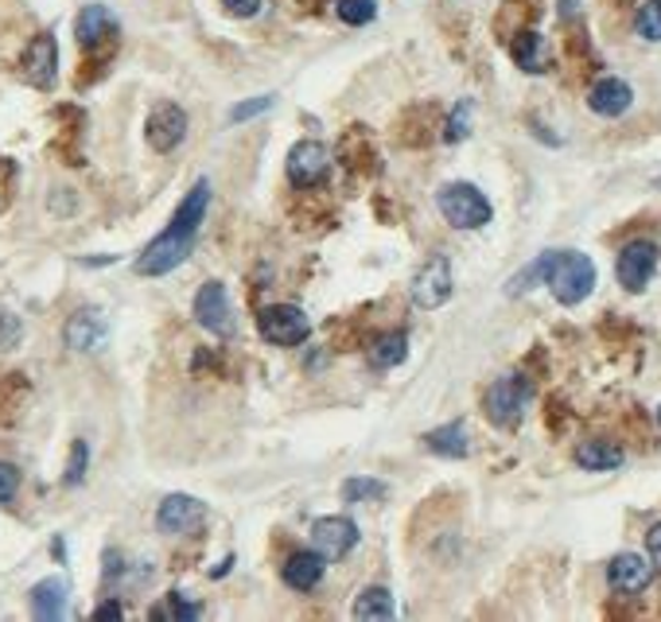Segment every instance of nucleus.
I'll return each instance as SVG.
<instances>
[{
  "label": "nucleus",
  "mask_w": 661,
  "mask_h": 622,
  "mask_svg": "<svg viewBox=\"0 0 661 622\" xmlns=\"http://www.w3.org/2000/svg\"><path fill=\"white\" fill-rule=\"evenodd\" d=\"M541 261H545V284H548V292L557 296V304L576 307L592 296L595 265L588 254H576V249H553V254H541Z\"/></svg>",
  "instance_id": "f257e3e1"
},
{
  "label": "nucleus",
  "mask_w": 661,
  "mask_h": 622,
  "mask_svg": "<svg viewBox=\"0 0 661 622\" xmlns=\"http://www.w3.org/2000/svg\"><path fill=\"white\" fill-rule=\"evenodd\" d=\"M436 207L444 214V222H452L455 230H479L490 222L495 207L475 184H444L436 195Z\"/></svg>",
  "instance_id": "f03ea898"
},
{
  "label": "nucleus",
  "mask_w": 661,
  "mask_h": 622,
  "mask_svg": "<svg viewBox=\"0 0 661 622\" xmlns=\"http://www.w3.org/2000/svg\"><path fill=\"white\" fill-rule=\"evenodd\" d=\"M530 394H533V386H530V377L525 374H506V377H498L495 386L487 389V416H490V424L495 429H518L522 424V416H525V404H530Z\"/></svg>",
  "instance_id": "7ed1b4c3"
},
{
  "label": "nucleus",
  "mask_w": 661,
  "mask_h": 622,
  "mask_svg": "<svg viewBox=\"0 0 661 622\" xmlns=\"http://www.w3.org/2000/svg\"><path fill=\"white\" fill-rule=\"evenodd\" d=\"M455 292V277H452V261H448L444 254L428 257L425 265L417 269V277H413V304L425 307V312H436V307H444L448 300H452Z\"/></svg>",
  "instance_id": "20e7f679"
},
{
  "label": "nucleus",
  "mask_w": 661,
  "mask_h": 622,
  "mask_svg": "<svg viewBox=\"0 0 661 622\" xmlns=\"http://www.w3.org/2000/svg\"><path fill=\"white\" fill-rule=\"evenodd\" d=\"M257 327H262V339L272 342V347H300V342L312 335V324H308L304 307H297V304H269V307H262Z\"/></svg>",
  "instance_id": "39448f33"
},
{
  "label": "nucleus",
  "mask_w": 661,
  "mask_h": 622,
  "mask_svg": "<svg viewBox=\"0 0 661 622\" xmlns=\"http://www.w3.org/2000/svg\"><path fill=\"white\" fill-rule=\"evenodd\" d=\"M195 319L199 327H207L210 335L218 339H234L237 335V316H234V304H230V292L222 281H207L195 296Z\"/></svg>",
  "instance_id": "423d86ee"
},
{
  "label": "nucleus",
  "mask_w": 661,
  "mask_h": 622,
  "mask_svg": "<svg viewBox=\"0 0 661 622\" xmlns=\"http://www.w3.org/2000/svg\"><path fill=\"white\" fill-rule=\"evenodd\" d=\"M207 526V506L192 494H167L156 509V529L167 537H195Z\"/></svg>",
  "instance_id": "0eeeda50"
},
{
  "label": "nucleus",
  "mask_w": 661,
  "mask_h": 622,
  "mask_svg": "<svg viewBox=\"0 0 661 622\" xmlns=\"http://www.w3.org/2000/svg\"><path fill=\"white\" fill-rule=\"evenodd\" d=\"M62 342H67L74 354L105 351V342H109V319H105V312H97V307H79V312L67 319V327H62Z\"/></svg>",
  "instance_id": "6e6552de"
},
{
  "label": "nucleus",
  "mask_w": 661,
  "mask_h": 622,
  "mask_svg": "<svg viewBox=\"0 0 661 622\" xmlns=\"http://www.w3.org/2000/svg\"><path fill=\"white\" fill-rule=\"evenodd\" d=\"M327 172H330L327 144H320V141L292 144V152H288V179H292V187L312 191V187H320L323 179H327Z\"/></svg>",
  "instance_id": "1a4fd4ad"
},
{
  "label": "nucleus",
  "mask_w": 661,
  "mask_h": 622,
  "mask_svg": "<svg viewBox=\"0 0 661 622\" xmlns=\"http://www.w3.org/2000/svg\"><path fill=\"white\" fill-rule=\"evenodd\" d=\"M195 242L192 237H172L164 230L160 237H152L149 246H144V254L137 257V265L132 269L140 272V277H164V272H172L175 265H183L187 257H192Z\"/></svg>",
  "instance_id": "9d476101"
},
{
  "label": "nucleus",
  "mask_w": 661,
  "mask_h": 622,
  "mask_svg": "<svg viewBox=\"0 0 661 622\" xmlns=\"http://www.w3.org/2000/svg\"><path fill=\"white\" fill-rule=\"evenodd\" d=\"M658 257L661 249L653 246V242H630V246H623V254H618V284L627 292H642L646 284H650L653 269H658Z\"/></svg>",
  "instance_id": "9b49d317"
},
{
  "label": "nucleus",
  "mask_w": 661,
  "mask_h": 622,
  "mask_svg": "<svg viewBox=\"0 0 661 622\" xmlns=\"http://www.w3.org/2000/svg\"><path fill=\"white\" fill-rule=\"evenodd\" d=\"M144 137L156 152H175L183 141H187V114H183L175 102H164L149 114L144 121Z\"/></svg>",
  "instance_id": "f8f14e48"
},
{
  "label": "nucleus",
  "mask_w": 661,
  "mask_h": 622,
  "mask_svg": "<svg viewBox=\"0 0 661 622\" xmlns=\"http://www.w3.org/2000/svg\"><path fill=\"white\" fill-rule=\"evenodd\" d=\"M24 79L32 82L35 90H51L55 79H59V44H55L51 32L35 36L24 51Z\"/></svg>",
  "instance_id": "ddd939ff"
},
{
  "label": "nucleus",
  "mask_w": 661,
  "mask_h": 622,
  "mask_svg": "<svg viewBox=\"0 0 661 622\" xmlns=\"http://www.w3.org/2000/svg\"><path fill=\"white\" fill-rule=\"evenodd\" d=\"M312 544L327 556V561H343L358 544V526L350 517H320L312 526Z\"/></svg>",
  "instance_id": "4468645a"
},
{
  "label": "nucleus",
  "mask_w": 661,
  "mask_h": 622,
  "mask_svg": "<svg viewBox=\"0 0 661 622\" xmlns=\"http://www.w3.org/2000/svg\"><path fill=\"white\" fill-rule=\"evenodd\" d=\"M607 579L615 591H623V596H638V591H646L653 579V561H646V556H638V552H618L615 561L607 564Z\"/></svg>",
  "instance_id": "2eb2a0df"
},
{
  "label": "nucleus",
  "mask_w": 661,
  "mask_h": 622,
  "mask_svg": "<svg viewBox=\"0 0 661 622\" xmlns=\"http://www.w3.org/2000/svg\"><path fill=\"white\" fill-rule=\"evenodd\" d=\"M207 207H210V184L207 179H199V184L187 191V199L179 202V211L172 214V226H167V234L172 237H192L199 234V226L207 222Z\"/></svg>",
  "instance_id": "dca6fc26"
},
{
  "label": "nucleus",
  "mask_w": 661,
  "mask_h": 622,
  "mask_svg": "<svg viewBox=\"0 0 661 622\" xmlns=\"http://www.w3.org/2000/svg\"><path fill=\"white\" fill-rule=\"evenodd\" d=\"M323 572H327V556H323L320 549L315 552H292L285 561V568H280V579H285L292 591H315L323 579Z\"/></svg>",
  "instance_id": "f3484780"
},
{
  "label": "nucleus",
  "mask_w": 661,
  "mask_h": 622,
  "mask_svg": "<svg viewBox=\"0 0 661 622\" xmlns=\"http://www.w3.org/2000/svg\"><path fill=\"white\" fill-rule=\"evenodd\" d=\"M114 32H117V20L105 4H86V9L79 12V20H74V36H79L82 51L102 47L105 39H114Z\"/></svg>",
  "instance_id": "a211bd4d"
},
{
  "label": "nucleus",
  "mask_w": 661,
  "mask_h": 622,
  "mask_svg": "<svg viewBox=\"0 0 661 622\" xmlns=\"http://www.w3.org/2000/svg\"><path fill=\"white\" fill-rule=\"evenodd\" d=\"M588 106L600 117H623L630 106H635V90L623 79H600L592 90H588Z\"/></svg>",
  "instance_id": "6ab92c4d"
},
{
  "label": "nucleus",
  "mask_w": 661,
  "mask_h": 622,
  "mask_svg": "<svg viewBox=\"0 0 661 622\" xmlns=\"http://www.w3.org/2000/svg\"><path fill=\"white\" fill-rule=\"evenodd\" d=\"M67 596H70V587L62 576L39 579V584L32 587V614L44 622L67 619Z\"/></svg>",
  "instance_id": "aec40b11"
},
{
  "label": "nucleus",
  "mask_w": 661,
  "mask_h": 622,
  "mask_svg": "<svg viewBox=\"0 0 661 622\" xmlns=\"http://www.w3.org/2000/svg\"><path fill=\"white\" fill-rule=\"evenodd\" d=\"M409 359V335L405 331H382L366 342V362L374 369H393Z\"/></svg>",
  "instance_id": "412c9836"
},
{
  "label": "nucleus",
  "mask_w": 661,
  "mask_h": 622,
  "mask_svg": "<svg viewBox=\"0 0 661 622\" xmlns=\"http://www.w3.org/2000/svg\"><path fill=\"white\" fill-rule=\"evenodd\" d=\"M510 55H513V62H518L525 74L548 71V39L541 36V32H533V27H525V32H518V36H513Z\"/></svg>",
  "instance_id": "4be33fe9"
},
{
  "label": "nucleus",
  "mask_w": 661,
  "mask_h": 622,
  "mask_svg": "<svg viewBox=\"0 0 661 622\" xmlns=\"http://www.w3.org/2000/svg\"><path fill=\"white\" fill-rule=\"evenodd\" d=\"M623 459H627V451L618 444H611V439H583L576 447V463L583 471H615V467H623Z\"/></svg>",
  "instance_id": "5701e85b"
},
{
  "label": "nucleus",
  "mask_w": 661,
  "mask_h": 622,
  "mask_svg": "<svg viewBox=\"0 0 661 622\" xmlns=\"http://www.w3.org/2000/svg\"><path fill=\"white\" fill-rule=\"evenodd\" d=\"M425 447L432 456L463 459L471 451V439H467V429H463L460 421H452V424H440V429L425 432Z\"/></svg>",
  "instance_id": "b1692460"
},
{
  "label": "nucleus",
  "mask_w": 661,
  "mask_h": 622,
  "mask_svg": "<svg viewBox=\"0 0 661 622\" xmlns=\"http://www.w3.org/2000/svg\"><path fill=\"white\" fill-rule=\"evenodd\" d=\"M355 619H370V622H390V619H397V603H393V591H385V587H366L362 596L355 599Z\"/></svg>",
  "instance_id": "393cba45"
},
{
  "label": "nucleus",
  "mask_w": 661,
  "mask_h": 622,
  "mask_svg": "<svg viewBox=\"0 0 661 622\" xmlns=\"http://www.w3.org/2000/svg\"><path fill=\"white\" fill-rule=\"evenodd\" d=\"M385 494H390V486H385L382 479H347L343 482V502H382Z\"/></svg>",
  "instance_id": "a878e982"
},
{
  "label": "nucleus",
  "mask_w": 661,
  "mask_h": 622,
  "mask_svg": "<svg viewBox=\"0 0 661 622\" xmlns=\"http://www.w3.org/2000/svg\"><path fill=\"white\" fill-rule=\"evenodd\" d=\"M635 32L646 44H661V0H646L635 16Z\"/></svg>",
  "instance_id": "bb28decb"
},
{
  "label": "nucleus",
  "mask_w": 661,
  "mask_h": 622,
  "mask_svg": "<svg viewBox=\"0 0 661 622\" xmlns=\"http://www.w3.org/2000/svg\"><path fill=\"white\" fill-rule=\"evenodd\" d=\"M335 12H339L343 24L362 27V24H370V20L378 16V4H374V0H339V4H335Z\"/></svg>",
  "instance_id": "cd10ccee"
},
{
  "label": "nucleus",
  "mask_w": 661,
  "mask_h": 622,
  "mask_svg": "<svg viewBox=\"0 0 661 622\" xmlns=\"http://www.w3.org/2000/svg\"><path fill=\"white\" fill-rule=\"evenodd\" d=\"M86 463H90L86 439H74V444H70V463H67V474H62V482H67V486H79V482L86 479Z\"/></svg>",
  "instance_id": "c85d7f7f"
},
{
  "label": "nucleus",
  "mask_w": 661,
  "mask_h": 622,
  "mask_svg": "<svg viewBox=\"0 0 661 622\" xmlns=\"http://www.w3.org/2000/svg\"><path fill=\"white\" fill-rule=\"evenodd\" d=\"M20 342H24V324H20V316H12L9 307H0V354L16 351Z\"/></svg>",
  "instance_id": "c756f323"
},
{
  "label": "nucleus",
  "mask_w": 661,
  "mask_h": 622,
  "mask_svg": "<svg viewBox=\"0 0 661 622\" xmlns=\"http://www.w3.org/2000/svg\"><path fill=\"white\" fill-rule=\"evenodd\" d=\"M467 132H471V102H460L455 114L448 117V125H444V141L460 144V141H467Z\"/></svg>",
  "instance_id": "7c9ffc66"
},
{
  "label": "nucleus",
  "mask_w": 661,
  "mask_h": 622,
  "mask_svg": "<svg viewBox=\"0 0 661 622\" xmlns=\"http://www.w3.org/2000/svg\"><path fill=\"white\" fill-rule=\"evenodd\" d=\"M265 109H272V97H253V102H242V106L230 109V121L242 125V121H250V117L265 114Z\"/></svg>",
  "instance_id": "2f4dec72"
},
{
  "label": "nucleus",
  "mask_w": 661,
  "mask_h": 622,
  "mask_svg": "<svg viewBox=\"0 0 661 622\" xmlns=\"http://www.w3.org/2000/svg\"><path fill=\"white\" fill-rule=\"evenodd\" d=\"M20 491V471L12 463H0V502H12Z\"/></svg>",
  "instance_id": "473e14b6"
},
{
  "label": "nucleus",
  "mask_w": 661,
  "mask_h": 622,
  "mask_svg": "<svg viewBox=\"0 0 661 622\" xmlns=\"http://www.w3.org/2000/svg\"><path fill=\"white\" fill-rule=\"evenodd\" d=\"M262 4H265V0H222V9H227L230 16H237V20H253L257 12H262Z\"/></svg>",
  "instance_id": "72a5a7b5"
},
{
  "label": "nucleus",
  "mask_w": 661,
  "mask_h": 622,
  "mask_svg": "<svg viewBox=\"0 0 661 622\" xmlns=\"http://www.w3.org/2000/svg\"><path fill=\"white\" fill-rule=\"evenodd\" d=\"M646 549H650V561H653V568H661V521L650 529V533H646Z\"/></svg>",
  "instance_id": "f704fd0d"
},
{
  "label": "nucleus",
  "mask_w": 661,
  "mask_h": 622,
  "mask_svg": "<svg viewBox=\"0 0 661 622\" xmlns=\"http://www.w3.org/2000/svg\"><path fill=\"white\" fill-rule=\"evenodd\" d=\"M94 619H125V611H121V603H114V599H109V603L97 607Z\"/></svg>",
  "instance_id": "c9c22d12"
},
{
  "label": "nucleus",
  "mask_w": 661,
  "mask_h": 622,
  "mask_svg": "<svg viewBox=\"0 0 661 622\" xmlns=\"http://www.w3.org/2000/svg\"><path fill=\"white\" fill-rule=\"evenodd\" d=\"M658 424H661V409H658Z\"/></svg>",
  "instance_id": "e433bc0d"
},
{
  "label": "nucleus",
  "mask_w": 661,
  "mask_h": 622,
  "mask_svg": "<svg viewBox=\"0 0 661 622\" xmlns=\"http://www.w3.org/2000/svg\"><path fill=\"white\" fill-rule=\"evenodd\" d=\"M658 184H661V179H658Z\"/></svg>",
  "instance_id": "4c0bfd02"
}]
</instances>
